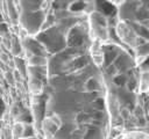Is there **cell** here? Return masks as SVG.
Wrapping results in <instances>:
<instances>
[{"mask_svg":"<svg viewBox=\"0 0 149 139\" xmlns=\"http://www.w3.org/2000/svg\"><path fill=\"white\" fill-rule=\"evenodd\" d=\"M24 129H26L24 123L23 122H20V120H16L13 124V126H12V134L15 138H21L24 134Z\"/></svg>","mask_w":149,"mask_h":139,"instance_id":"52a82bcc","label":"cell"},{"mask_svg":"<svg viewBox=\"0 0 149 139\" xmlns=\"http://www.w3.org/2000/svg\"><path fill=\"white\" fill-rule=\"evenodd\" d=\"M116 31H118V35L120 37V39L128 44L129 46L136 49V46L139 45L137 44V32L135 31V29H133L132 27H129L128 24H126L125 22H119L118 27H116Z\"/></svg>","mask_w":149,"mask_h":139,"instance_id":"6da1fadb","label":"cell"},{"mask_svg":"<svg viewBox=\"0 0 149 139\" xmlns=\"http://www.w3.org/2000/svg\"><path fill=\"white\" fill-rule=\"evenodd\" d=\"M122 139H133L132 137H125V138H122Z\"/></svg>","mask_w":149,"mask_h":139,"instance_id":"ba28073f","label":"cell"},{"mask_svg":"<svg viewBox=\"0 0 149 139\" xmlns=\"http://www.w3.org/2000/svg\"><path fill=\"white\" fill-rule=\"evenodd\" d=\"M27 64L30 67H44L48 64V59L44 56H40L37 53H33L28 57Z\"/></svg>","mask_w":149,"mask_h":139,"instance_id":"277c9868","label":"cell"},{"mask_svg":"<svg viewBox=\"0 0 149 139\" xmlns=\"http://www.w3.org/2000/svg\"><path fill=\"white\" fill-rule=\"evenodd\" d=\"M29 89L33 95L37 96V95H41L42 92H43V85L40 80H37V78H30V81H29Z\"/></svg>","mask_w":149,"mask_h":139,"instance_id":"8992f818","label":"cell"},{"mask_svg":"<svg viewBox=\"0 0 149 139\" xmlns=\"http://www.w3.org/2000/svg\"><path fill=\"white\" fill-rule=\"evenodd\" d=\"M62 125H63V120L58 114H52L51 116L45 117L42 123V129H43L45 138L51 139L54 137V134L58 130H61Z\"/></svg>","mask_w":149,"mask_h":139,"instance_id":"7a4b0ae2","label":"cell"},{"mask_svg":"<svg viewBox=\"0 0 149 139\" xmlns=\"http://www.w3.org/2000/svg\"><path fill=\"white\" fill-rule=\"evenodd\" d=\"M135 50L137 56V63L141 64L149 57V42H146V44H139Z\"/></svg>","mask_w":149,"mask_h":139,"instance_id":"5b68a950","label":"cell"},{"mask_svg":"<svg viewBox=\"0 0 149 139\" xmlns=\"http://www.w3.org/2000/svg\"><path fill=\"white\" fill-rule=\"evenodd\" d=\"M90 54L95 66L100 67L104 64V50H102L100 39H92L91 46H90Z\"/></svg>","mask_w":149,"mask_h":139,"instance_id":"3957f363","label":"cell"}]
</instances>
